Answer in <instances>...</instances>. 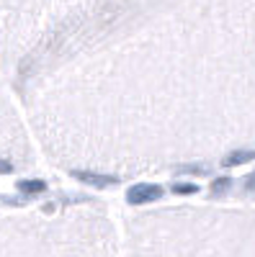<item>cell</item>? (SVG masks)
Here are the masks:
<instances>
[{
  "mask_svg": "<svg viewBox=\"0 0 255 257\" xmlns=\"http://www.w3.org/2000/svg\"><path fill=\"white\" fill-rule=\"evenodd\" d=\"M0 59L36 152L77 178L255 149V0H0Z\"/></svg>",
  "mask_w": 255,
  "mask_h": 257,
  "instance_id": "obj_1",
  "label": "cell"
},
{
  "mask_svg": "<svg viewBox=\"0 0 255 257\" xmlns=\"http://www.w3.org/2000/svg\"><path fill=\"white\" fill-rule=\"evenodd\" d=\"M36 157L39 152L29 137L24 116L13 100V93L3 72V59H0V173L31 170L36 167Z\"/></svg>",
  "mask_w": 255,
  "mask_h": 257,
  "instance_id": "obj_2",
  "label": "cell"
},
{
  "mask_svg": "<svg viewBox=\"0 0 255 257\" xmlns=\"http://www.w3.org/2000/svg\"><path fill=\"white\" fill-rule=\"evenodd\" d=\"M155 198H160V188H155V185H139L129 193L132 203H147V201H155Z\"/></svg>",
  "mask_w": 255,
  "mask_h": 257,
  "instance_id": "obj_3",
  "label": "cell"
},
{
  "mask_svg": "<svg viewBox=\"0 0 255 257\" xmlns=\"http://www.w3.org/2000/svg\"><path fill=\"white\" fill-rule=\"evenodd\" d=\"M229 185H232V180H229V178H219V180L211 183V193H214V196H222V193H224Z\"/></svg>",
  "mask_w": 255,
  "mask_h": 257,
  "instance_id": "obj_4",
  "label": "cell"
},
{
  "mask_svg": "<svg viewBox=\"0 0 255 257\" xmlns=\"http://www.w3.org/2000/svg\"><path fill=\"white\" fill-rule=\"evenodd\" d=\"M176 193H183V196H188V193H196V185H191V183L176 185Z\"/></svg>",
  "mask_w": 255,
  "mask_h": 257,
  "instance_id": "obj_5",
  "label": "cell"
},
{
  "mask_svg": "<svg viewBox=\"0 0 255 257\" xmlns=\"http://www.w3.org/2000/svg\"><path fill=\"white\" fill-rule=\"evenodd\" d=\"M245 188H247V190H255V173L245 178Z\"/></svg>",
  "mask_w": 255,
  "mask_h": 257,
  "instance_id": "obj_6",
  "label": "cell"
}]
</instances>
